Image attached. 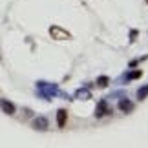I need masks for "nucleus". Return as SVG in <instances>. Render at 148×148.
Returning a JSON list of instances; mask_svg holds the SVG:
<instances>
[{"instance_id":"nucleus-1","label":"nucleus","mask_w":148,"mask_h":148,"mask_svg":"<svg viewBox=\"0 0 148 148\" xmlns=\"http://www.w3.org/2000/svg\"><path fill=\"white\" fill-rule=\"evenodd\" d=\"M112 106L108 104V101L106 99H101L99 101V104L97 108H95V117L97 119H102V117H106V115H112Z\"/></svg>"},{"instance_id":"nucleus-2","label":"nucleus","mask_w":148,"mask_h":148,"mask_svg":"<svg viewBox=\"0 0 148 148\" xmlns=\"http://www.w3.org/2000/svg\"><path fill=\"white\" fill-rule=\"evenodd\" d=\"M37 90H38V93H40L42 97H46V99H49L51 95L57 93V88L51 86V84H48V82H38L37 84Z\"/></svg>"},{"instance_id":"nucleus-3","label":"nucleus","mask_w":148,"mask_h":148,"mask_svg":"<svg viewBox=\"0 0 148 148\" xmlns=\"http://www.w3.org/2000/svg\"><path fill=\"white\" fill-rule=\"evenodd\" d=\"M31 126L35 128V130H40V132H46V130L49 128V123H48V119L40 115V117H37V119H33V123H31Z\"/></svg>"},{"instance_id":"nucleus-4","label":"nucleus","mask_w":148,"mask_h":148,"mask_svg":"<svg viewBox=\"0 0 148 148\" xmlns=\"http://www.w3.org/2000/svg\"><path fill=\"white\" fill-rule=\"evenodd\" d=\"M0 110H2L4 113H8V115H15L16 106L11 101H8V99H0Z\"/></svg>"},{"instance_id":"nucleus-5","label":"nucleus","mask_w":148,"mask_h":148,"mask_svg":"<svg viewBox=\"0 0 148 148\" xmlns=\"http://www.w3.org/2000/svg\"><path fill=\"white\" fill-rule=\"evenodd\" d=\"M119 110H121L123 113H130V112L134 110V102L130 101V99H126V97L121 99V101H119Z\"/></svg>"},{"instance_id":"nucleus-6","label":"nucleus","mask_w":148,"mask_h":148,"mask_svg":"<svg viewBox=\"0 0 148 148\" xmlns=\"http://www.w3.org/2000/svg\"><path fill=\"white\" fill-rule=\"evenodd\" d=\"M66 121H68V112L60 108V110L57 112V126H59V128H64L66 126Z\"/></svg>"},{"instance_id":"nucleus-7","label":"nucleus","mask_w":148,"mask_h":148,"mask_svg":"<svg viewBox=\"0 0 148 148\" xmlns=\"http://www.w3.org/2000/svg\"><path fill=\"white\" fill-rule=\"evenodd\" d=\"M141 75H143V71H141V70H134V71H128V73H124V75H123V79H124V81H134V79H139Z\"/></svg>"},{"instance_id":"nucleus-8","label":"nucleus","mask_w":148,"mask_h":148,"mask_svg":"<svg viewBox=\"0 0 148 148\" xmlns=\"http://www.w3.org/2000/svg\"><path fill=\"white\" fill-rule=\"evenodd\" d=\"M146 97H148V84H145V86H141L137 90V99L139 101H145Z\"/></svg>"},{"instance_id":"nucleus-9","label":"nucleus","mask_w":148,"mask_h":148,"mask_svg":"<svg viewBox=\"0 0 148 148\" xmlns=\"http://www.w3.org/2000/svg\"><path fill=\"white\" fill-rule=\"evenodd\" d=\"M49 31H51V35H53V37H57V38H60V37H70V35H68L66 31H60V29H59L57 26H53V27H51Z\"/></svg>"},{"instance_id":"nucleus-10","label":"nucleus","mask_w":148,"mask_h":148,"mask_svg":"<svg viewBox=\"0 0 148 148\" xmlns=\"http://www.w3.org/2000/svg\"><path fill=\"white\" fill-rule=\"evenodd\" d=\"M108 84H110V79H108L106 75H102V77L97 79V86H99V88H106Z\"/></svg>"},{"instance_id":"nucleus-11","label":"nucleus","mask_w":148,"mask_h":148,"mask_svg":"<svg viewBox=\"0 0 148 148\" xmlns=\"http://www.w3.org/2000/svg\"><path fill=\"white\" fill-rule=\"evenodd\" d=\"M146 4H148V0H146Z\"/></svg>"}]
</instances>
